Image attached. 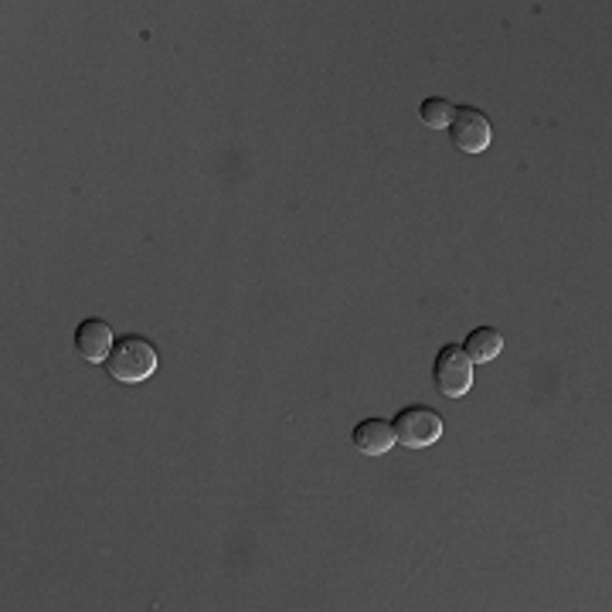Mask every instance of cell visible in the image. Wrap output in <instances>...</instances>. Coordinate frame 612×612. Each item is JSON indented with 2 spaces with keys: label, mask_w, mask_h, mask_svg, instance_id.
<instances>
[{
  "label": "cell",
  "mask_w": 612,
  "mask_h": 612,
  "mask_svg": "<svg viewBox=\"0 0 612 612\" xmlns=\"http://www.w3.org/2000/svg\"><path fill=\"white\" fill-rule=\"evenodd\" d=\"M106 371L113 381H123V384L147 381L157 371V347L147 337L126 334L116 340L113 355L106 358Z\"/></svg>",
  "instance_id": "6da1fadb"
},
{
  "label": "cell",
  "mask_w": 612,
  "mask_h": 612,
  "mask_svg": "<svg viewBox=\"0 0 612 612\" xmlns=\"http://www.w3.org/2000/svg\"><path fill=\"white\" fill-rule=\"evenodd\" d=\"M432 384H435V391H440V395H446V399H463L466 391L473 388V361L466 358L463 347L450 344V347H443L440 355H435Z\"/></svg>",
  "instance_id": "7a4b0ae2"
},
{
  "label": "cell",
  "mask_w": 612,
  "mask_h": 612,
  "mask_svg": "<svg viewBox=\"0 0 612 612\" xmlns=\"http://www.w3.org/2000/svg\"><path fill=\"white\" fill-rule=\"evenodd\" d=\"M395 440L409 450H425L432 443H440L443 435V415L429 405H409L395 415Z\"/></svg>",
  "instance_id": "3957f363"
},
{
  "label": "cell",
  "mask_w": 612,
  "mask_h": 612,
  "mask_svg": "<svg viewBox=\"0 0 612 612\" xmlns=\"http://www.w3.org/2000/svg\"><path fill=\"white\" fill-rule=\"evenodd\" d=\"M450 137L463 154H484L490 147V123L479 109L456 106L453 123H450Z\"/></svg>",
  "instance_id": "277c9868"
},
{
  "label": "cell",
  "mask_w": 612,
  "mask_h": 612,
  "mask_svg": "<svg viewBox=\"0 0 612 612\" xmlns=\"http://www.w3.org/2000/svg\"><path fill=\"white\" fill-rule=\"evenodd\" d=\"M113 347H116V334L106 320L89 317V320H82L75 327V351H78L82 361L106 365V358L113 355Z\"/></svg>",
  "instance_id": "5b68a950"
},
{
  "label": "cell",
  "mask_w": 612,
  "mask_h": 612,
  "mask_svg": "<svg viewBox=\"0 0 612 612\" xmlns=\"http://www.w3.org/2000/svg\"><path fill=\"white\" fill-rule=\"evenodd\" d=\"M351 443L365 456H384L399 440H395V425H391L388 419H365L355 425Z\"/></svg>",
  "instance_id": "8992f818"
},
{
  "label": "cell",
  "mask_w": 612,
  "mask_h": 612,
  "mask_svg": "<svg viewBox=\"0 0 612 612\" xmlns=\"http://www.w3.org/2000/svg\"><path fill=\"white\" fill-rule=\"evenodd\" d=\"M463 351L473 365H490L504 351V334L497 327H476V330H469Z\"/></svg>",
  "instance_id": "52a82bcc"
},
{
  "label": "cell",
  "mask_w": 612,
  "mask_h": 612,
  "mask_svg": "<svg viewBox=\"0 0 612 612\" xmlns=\"http://www.w3.org/2000/svg\"><path fill=\"white\" fill-rule=\"evenodd\" d=\"M453 113H456V106H453L450 99H443V96L422 99V106H419V119H422L429 129H450Z\"/></svg>",
  "instance_id": "ba28073f"
}]
</instances>
